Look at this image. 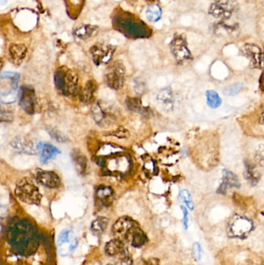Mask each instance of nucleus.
<instances>
[{"label": "nucleus", "mask_w": 264, "mask_h": 265, "mask_svg": "<svg viewBox=\"0 0 264 265\" xmlns=\"http://www.w3.org/2000/svg\"><path fill=\"white\" fill-rule=\"evenodd\" d=\"M127 248L125 246L124 242L117 238L109 241L105 247V251L106 254L111 257L119 256Z\"/></svg>", "instance_id": "17"}, {"label": "nucleus", "mask_w": 264, "mask_h": 265, "mask_svg": "<svg viewBox=\"0 0 264 265\" xmlns=\"http://www.w3.org/2000/svg\"><path fill=\"white\" fill-rule=\"evenodd\" d=\"M113 194V190L109 186H100L96 190V198L104 206L111 205Z\"/></svg>", "instance_id": "20"}, {"label": "nucleus", "mask_w": 264, "mask_h": 265, "mask_svg": "<svg viewBox=\"0 0 264 265\" xmlns=\"http://www.w3.org/2000/svg\"><path fill=\"white\" fill-rule=\"evenodd\" d=\"M15 194L20 200L29 205H39L41 201L42 195L38 188L27 178L16 183Z\"/></svg>", "instance_id": "5"}, {"label": "nucleus", "mask_w": 264, "mask_h": 265, "mask_svg": "<svg viewBox=\"0 0 264 265\" xmlns=\"http://www.w3.org/2000/svg\"><path fill=\"white\" fill-rule=\"evenodd\" d=\"M245 178L247 179L251 186H256L261 179V175L259 171L254 165L250 163L246 162L245 164Z\"/></svg>", "instance_id": "23"}, {"label": "nucleus", "mask_w": 264, "mask_h": 265, "mask_svg": "<svg viewBox=\"0 0 264 265\" xmlns=\"http://www.w3.org/2000/svg\"><path fill=\"white\" fill-rule=\"evenodd\" d=\"M19 104L20 107L29 115H33L36 112L37 99L36 93L34 88L29 85H23L20 87L18 92Z\"/></svg>", "instance_id": "7"}, {"label": "nucleus", "mask_w": 264, "mask_h": 265, "mask_svg": "<svg viewBox=\"0 0 264 265\" xmlns=\"http://www.w3.org/2000/svg\"><path fill=\"white\" fill-rule=\"evenodd\" d=\"M72 157L77 172H79L81 175L85 174L88 164L86 157L80 151L74 150L72 151Z\"/></svg>", "instance_id": "22"}, {"label": "nucleus", "mask_w": 264, "mask_h": 265, "mask_svg": "<svg viewBox=\"0 0 264 265\" xmlns=\"http://www.w3.org/2000/svg\"><path fill=\"white\" fill-rule=\"evenodd\" d=\"M27 47L23 44H12L9 47V54L13 63L20 65L27 54Z\"/></svg>", "instance_id": "21"}, {"label": "nucleus", "mask_w": 264, "mask_h": 265, "mask_svg": "<svg viewBox=\"0 0 264 265\" xmlns=\"http://www.w3.org/2000/svg\"></svg>", "instance_id": "40"}, {"label": "nucleus", "mask_w": 264, "mask_h": 265, "mask_svg": "<svg viewBox=\"0 0 264 265\" xmlns=\"http://www.w3.org/2000/svg\"><path fill=\"white\" fill-rule=\"evenodd\" d=\"M207 103L212 109L220 107L222 104L221 98L216 91L209 90L206 92Z\"/></svg>", "instance_id": "28"}, {"label": "nucleus", "mask_w": 264, "mask_h": 265, "mask_svg": "<svg viewBox=\"0 0 264 265\" xmlns=\"http://www.w3.org/2000/svg\"><path fill=\"white\" fill-rule=\"evenodd\" d=\"M58 247H64L65 244H69L71 252L76 249L78 241L75 237L74 233L72 230H65L61 233L58 242Z\"/></svg>", "instance_id": "19"}, {"label": "nucleus", "mask_w": 264, "mask_h": 265, "mask_svg": "<svg viewBox=\"0 0 264 265\" xmlns=\"http://www.w3.org/2000/svg\"><path fill=\"white\" fill-rule=\"evenodd\" d=\"M92 113H93L94 119L98 124L102 125L105 121H106V114L99 104H95L94 106Z\"/></svg>", "instance_id": "29"}, {"label": "nucleus", "mask_w": 264, "mask_h": 265, "mask_svg": "<svg viewBox=\"0 0 264 265\" xmlns=\"http://www.w3.org/2000/svg\"><path fill=\"white\" fill-rule=\"evenodd\" d=\"M179 198L182 202H185V205L189 207V209H190V210L194 209V204L193 202L192 197L188 190H182L180 192Z\"/></svg>", "instance_id": "31"}, {"label": "nucleus", "mask_w": 264, "mask_h": 265, "mask_svg": "<svg viewBox=\"0 0 264 265\" xmlns=\"http://www.w3.org/2000/svg\"><path fill=\"white\" fill-rule=\"evenodd\" d=\"M256 158L261 166H263L264 165V148L262 145L261 146V149L258 148V151H257V154H256Z\"/></svg>", "instance_id": "35"}, {"label": "nucleus", "mask_w": 264, "mask_h": 265, "mask_svg": "<svg viewBox=\"0 0 264 265\" xmlns=\"http://www.w3.org/2000/svg\"><path fill=\"white\" fill-rule=\"evenodd\" d=\"M2 61L0 59V69H2Z\"/></svg>", "instance_id": "39"}, {"label": "nucleus", "mask_w": 264, "mask_h": 265, "mask_svg": "<svg viewBox=\"0 0 264 265\" xmlns=\"http://www.w3.org/2000/svg\"><path fill=\"white\" fill-rule=\"evenodd\" d=\"M113 24L118 31L129 38H144L151 35V31L144 23L129 14L117 15Z\"/></svg>", "instance_id": "3"}, {"label": "nucleus", "mask_w": 264, "mask_h": 265, "mask_svg": "<svg viewBox=\"0 0 264 265\" xmlns=\"http://www.w3.org/2000/svg\"><path fill=\"white\" fill-rule=\"evenodd\" d=\"M146 265H160V262H159L157 259H154V258H153V259H150L149 261H148V262H147V264H146Z\"/></svg>", "instance_id": "37"}, {"label": "nucleus", "mask_w": 264, "mask_h": 265, "mask_svg": "<svg viewBox=\"0 0 264 265\" xmlns=\"http://www.w3.org/2000/svg\"><path fill=\"white\" fill-rule=\"evenodd\" d=\"M209 13L215 18L226 20L232 15V9L226 2H217L211 5Z\"/></svg>", "instance_id": "15"}, {"label": "nucleus", "mask_w": 264, "mask_h": 265, "mask_svg": "<svg viewBox=\"0 0 264 265\" xmlns=\"http://www.w3.org/2000/svg\"><path fill=\"white\" fill-rule=\"evenodd\" d=\"M243 85L242 83H235L234 85H229L225 88L224 93L227 96H234L237 94L243 88Z\"/></svg>", "instance_id": "32"}, {"label": "nucleus", "mask_w": 264, "mask_h": 265, "mask_svg": "<svg viewBox=\"0 0 264 265\" xmlns=\"http://www.w3.org/2000/svg\"><path fill=\"white\" fill-rule=\"evenodd\" d=\"M98 27L93 25H84L77 28L75 31L74 35L76 38H79L81 40H85L87 38H91L92 35L97 31Z\"/></svg>", "instance_id": "24"}, {"label": "nucleus", "mask_w": 264, "mask_h": 265, "mask_svg": "<svg viewBox=\"0 0 264 265\" xmlns=\"http://www.w3.org/2000/svg\"><path fill=\"white\" fill-rule=\"evenodd\" d=\"M171 51L178 62L187 61L191 58L187 42L182 35H177L171 42Z\"/></svg>", "instance_id": "10"}, {"label": "nucleus", "mask_w": 264, "mask_h": 265, "mask_svg": "<svg viewBox=\"0 0 264 265\" xmlns=\"http://www.w3.org/2000/svg\"><path fill=\"white\" fill-rule=\"evenodd\" d=\"M36 179L39 184L49 189H57L61 185V179L58 174L48 171H38Z\"/></svg>", "instance_id": "13"}, {"label": "nucleus", "mask_w": 264, "mask_h": 265, "mask_svg": "<svg viewBox=\"0 0 264 265\" xmlns=\"http://www.w3.org/2000/svg\"><path fill=\"white\" fill-rule=\"evenodd\" d=\"M157 100L160 102L164 107H172L173 95L172 92L169 88H166L160 91L157 95Z\"/></svg>", "instance_id": "27"}, {"label": "nucleus", "mask_w": 264, "mask_h": 265, "mask_svg": "<svg viewBox=\"0 0 264 265\" xmlns=\"http://www.w3.org/2000/svg\"><path fill=\"white\" fill-rule=\"evenodd\" d=\"M97 89V85L93 80H90L87 82L84 88L79 92V97L83 103H89L93 101L95 92Z\"/></svg>", "instance_id": "18"}, {"label": "nucleus", "mask_w": 264, "mask_h": 265, "mask_svg": "<svg viewBox=\"0 0 264 265\" xmlns=\"http://www.w3.org/2000/svg\"><path fill=\"white\" fill-rule=\"evenodd\" d=\"M113 135L115 136V137H119V138H126L129 136V131L126 130V129L123 128L122 126L117 129L114 133H113Z\"/></svg>", "instance_id": "34"}, {"label": "nucleus", "mask_w": 264, "mask_h": 265, "mask_svg": "<svg viewBox=\"0 0 264 265\" xmlns=\"http://www.w3.org/2000/svg\"><path fill=\"white\" fill-rule=\"evenodd\" d=\"M115 51L113 46L98 43L91 48L90 53L95 65H101L108 64L113 56Z\"/></svg>", "instance_id": "9"}, {"label": "nucleus", "mask_w": 264, "mask_h": 265, "mask_svg": "<svg viewBox=\"0 0 264 265\" xmlns=\"http://www.w3.org/2000/svg\"><path fill=\"white\" fill-rule=\"evenodd\" d=\"M13 251L21 256L34 255L40 245V238L35 225L27 220H19L9 226L6 233Z\"/></svg>", "instance_id": "1"}, {"label": "nucleus", "mask_w": 264, "mask_h": 265, "mask_svg": "<svg viewBox=\"0 0 264 265\" xmlns=\"http://www.w3.org/2000/svg\"><path fill=\"white\" fill-rule=\"evenodd\" d=\"M115 238L130 243L133 247L140 248L148 241V236L140 228L138 223L129 217H122L113 226Z\"/></svg>", "instance_id": "2"}, {"label": "nucleus", "mask_w": 264, "mask_h": 265, "mask_svg": "<svg viewBox=\"0 0 264 265\" xmlns=\"http://www.w3.org/2000/svg\"><path fill=\"white\" fill-rule=\"evenodd\" d=\"M146 16L148 20L152 23L159 21L162 16V9L160 5L157 4L149 5L146 10Z\"/></svg>", "instance_id": "26"}, {"label": "nucleus", "mask_w": 264, "mask_h": 265, "mask_svg": "<svg viewBox=\"0 0 264 265\" xmlns=\"http://www.w3.org/2000/svg\"><path fill=\"white\" fill-rule=\"evenodd\" d=\"M8 0H0V5H5L7 3Z\"/></svg>", "instance_id": "38"}, {"label": "nucleus", "mask_w": 264, "mask_h": 265, "mask_svg": "<svg viewBox=\"0 0 264 265\" xmlns=\"http://www.w3.org/2000/svg\"><path fill=\"white\" fill-rule=\"evenodd\" d=\"M106 82L110 88L119 89L122 88L125 80V68L122 62H114L110 66L106 75Z\"/></svg>", "instance_id": "8"}, {"label": "nucleus", "mask_w": 264, "mask_h": 265, "mask_svg": "<svg viewBox=\"0 0 264 265\" xmlns=\"http://www.w3.org/2000/svg\"><path fill=\"white\" fill-rule=\"evenodd\" d=\"M239 187H240V183H239L238 177L228 170H223V182L218 189V193L226 194L228 188L239 189Z\"/></svg>", "instance_id": "14"}, {"label": "nucleus", "mask_w": 264, "mask_h": 265, "mask_svg": "<svg viewBox=\"0 0 264 265\" xmlns=\"http://www.w3.org/2000/svg\"><path fill=\"white\" fill-rule=\"evenodd\" d=\"M126 106L129 110L133 112L140 113L142 111L143 106L141 100L137 98H130L126 100Z\"/></svg>", "instance_id": "30"}, {"label": "nucleus", "mask_w": 264, "mask_h": 265, "mask_svg": "<svg viewBox=\"0 0 264 265\" xmlns=\"http://www.w3.org/2000/svg\"><path fill=\"white\" fill-rule=\"evenodd\" d=\"M38 151L40 153V161L43 164H46L47 161H50V159H52L53 157L61 153L59 149L54 147V145L47 144V143L38 145Z\"/></svg>", "instance_id": "16"}, {"label": "nucleus", "mask_w": 264, "mask_h": 265, "mask_svg": "<svg viewBox=\"0 0 264 265\" xmlns=\"http://www.w3.org/2000/svg\"><path fill=\"white\" fill-rule=\"evenodd\" d=\"M201 252H202V250H201V244L199 243H194L192 247V255L194 260L199 261L201 259Z\"/></svg>", "instance_id": "33"}, {"label": "nucleus", "mask_w": 264, "mask_h": 265, "mask_svg": "<svg viewBox=\"0 0 264 265\" xmlns=\"http://www.w3.org/2000/svg\"><path fill=\"white\" fill-rule=\"evenodd\" d=\"M20 75L14 73H5L0 77V96H9L14 93L18 86Z\"/></svg>", "instance_id": "11"}, {"label": "nucleus", "mask_w": 264, "mask_h": 265, "mask_svg": "<svg viewBox=\"0 0 264 265\" xmlns=\"http://www.w3.org/2000/svg\"><path fill=\"white\" fill-rule=\"evenodd\" d=\"M109 223H110V220L106 217H98L92 222L91 229L95 234H102L108 227Z\"/></svg>", "instance_id": "25"}, {"label": "nucleus", "mask_w": 264, "mask_h": 265, "mask_svg": "<svg viewBox=\"0 0 264 265\" xmlns=\"http://www.w3.org/2000/svg\"><path fill=\"white\" fill-rule=\"evenodd\" d=\"M242 53L243 55L250 60L252 67L256 69L263 68V52L259 46L254 43H246L242 47Z\"/></svg>", "instance_id": "12"}, {"label": "nucleus", "mask_w": 264, "mask_h": 265, "mask_svg": "<svg viewBox=\"0 0 264 265\" xmlns=\"http://www.w3.org/2000/svg\"><path fill=\"white\" fill-rule=\"evenodd\" d=\"M182 213H183V224L185 226V229H188L189 227V212H188L187 209L182 206Z\"/></svg>", "instance_id": "36"}, {"label": "nucleus", "mask_w": 264, "mask_h": 265, "mask_svg": "<svg viewBox=\"0 0 264 265\" xmlns=\"http://www.w3.org/2000/svg\"><path fill=\"white\" fill-rule=\"evenodd\" d=\"M57 90L65 96H74L78 92V78L75 73L67 67H61L54 75Z\"/></svg>", "instance_id": "4"}, {"label": "nucleus", "mask_w": 264, "mask_h": 265, "mask_svg": "<svg viewBox=\"0 0 264 265\" xmlns=\"http://www.w3.org/2000/svg\"><path fill=\"white\" fill-rule=\"evenodd\" d=\"M254 229V223L247 217L235 214L227 224V234L233 238L243 239L248 236Z\"/></svg>", "instance_id": "6"}]
</instances>
